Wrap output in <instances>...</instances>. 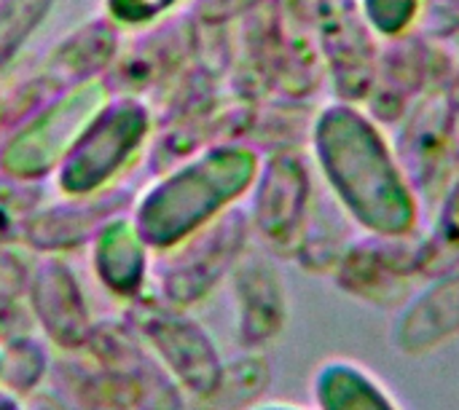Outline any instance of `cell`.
<instances>
[{
	"label": "cell",
	"mask_w": 459,
	"mask_h": 410,
	"mask_svg": "<svg viewBox=\"0 0 459 410\" xmlns=\"http://www.w3.org/2000/svg\"><path fill=\"white\" fill-rule=\"evenodd\" d=\"M317 167L347 215L363 234L414 236L420 196L382 129L355 105H328L315 121Z\"/></svg>",
	"instance_id": "obj_1"
},
{
	"label": "cell",
	"mask_w": 459,
	"mask_h": 410,
	"mask_svg": "<svg viewBox=\"0 0 459 410\" xmlns=\"http://www.w3.org/2000/svg\"><path fill=\"white\" fill-rule=\"evenodd\" d=\"M258 177V156L242 145L204 153L153 185L137 204L132 223L151 250H175L218 220Z\"/></svg>",
	"instance_id": "obj_2"
},
{
	"label": "cell",
	"mask_w": 459,
	"mask_h": 410,
	"mask_svg": "<svg viewBox=\"0 0 459 410\" xmlns=\"http://www.w3.org/2000/svg\"><path fill=\"white\" fill-rule=\"evenodd\" d=\"M132 330L188 395L191 410L215 395L226 360L196 320L172 306H145L132 317Z\"/></svg>",
	"instance_id": "obj_3"
},
{
	"label": "cell",
	"mask_w": 459,
	"mask_h": 410,
	"mask_svg": "<svg viewBox=\"0 0 459 410\" xmlns=\"http://www.w3.org/2000/svg\"><path fill=\"white\" fill-rule=\"evenodd\" d=\"M336 287L374 309H401L422 282L417 269V234L414 236H374L352 239L331 271Z\"/></svg>",
	"instance_id": "obj_4"
},
{
	"label": "cell",
	"mask_w": 459,
	"mask_h": 410,
	"mask_svg": "<svg viewBox=\"0 0 459 410\" xmlns=\"http://www.w3.org/2000/svg\"><path fill=\"white\" fill-rule=\"evenodd\" d=\"M81 352L116 381L132 410H191L188 395L132 328L97 325Z\"/></svg>",
	"instance_id": "obj_5"
},
{
	"label": "cell",
	"mask_w": 459,
	"mask_h": 410,
	"mask_svg": "<svg viewBox=\"0 0 459 410\" xmlns=\"http://www.w3.org/2000/svg\"><path fill=\"white\" fill-rule=\"evenodd\" d=\"M148 118L137 102H116L102 110L62 158L59 185L73 196H86L102 188L140 145Z\"/></svg>",
	"instance_id": "obj_6"
},
{
	"label": "cell",
	"mask_w": 459,
	"mask_h": 410,
	"mask_svg": "<svg viewBox=\"0 0 459 410\" xmlns=\"http://www.w3.org/2000/svg\"><path fill=\"white\" fill-rule=\"evenodd\" d=\"M250 220L239 209L223 212L218 220L186 239L178 261L164 271V298L172 306L202 301L245 255Z\"/></svg>",
	"instance_id": "obj_7"
},
{
	"label": "cell",
	"mask_w": 459,
	"mask_h": 410,
	"mask_svg": "<svg viewBox=\"0 0 459 410\" xmlns=\"http://www.w3.org/2000/svg\"><path fill=\"white\" fill-rule=\"evenodd\" d=\"M105 107V89L89 81L30 121L5 150V169L22 177H35L62 161L89 124Z\"/></svg>",
	"instance_id": "obj_8"
},
{
	"label": "cell",
	"mask_w": 459,
	"mask_h": 410,
	"mask_svg": "<svg viewBox=\"0 0 459 410\" xmlns=\"http://www.w3.org/2000/svg\"><path fill=\"white\" fill-rule=\"evenodd\" d=\"M253 218L258 236L274 252L293 255L312 215V180L307 164L296 156L274 158L255 177Z\"/></svg>",
	"instance_id": "obj_9"
},
{
	"label": "cell",
	"mask_w": 459,
	"mask_h": 410,
	"mask_svg": "<svg viewBox=\"0 0 459 410\" xmlns=\"http://www.w3.org/2000/svg\"><path fill=\"white\" fill-rule=\"evenodd\" d=\"M459 338V269L425 279L395 314L390 341L403 357H425Z\"/></svg>",
	"instance_id": "obj_10"
},
{
	"label": "cell",
	"mask_w": 459,
	"mask_h": 410,
	"mask_svg": "<svg viewBox=\"0 0 459 410\" xmlns=\"http://www.w3.org/2000/svg\"><path fill=\"white\" fill-rule=\"evenodd\" d=\"M237 338L242 349L261 352L288 322V293L282 274L266 258L239 261L234 269Z\"/></svg>",
	"instance_id": "obj_11"
},
{
	"label": "cell",
	"mask_w": 459,
	"mask_h": 410,
	"mask_svg": "<svg viewBox=\"0 0 459 410\" xmlns=\"http://www.w3.org/2000/svg\"><path fill=\"white\" fill-rule=\"evenodd\" d=\"M32 312L46 338L62 352H81L94 328L75 277L59 261L38 269L32 279Z\"/></svg>",
	"instance_id": "obj_12"
},
{
	"label": "cell",
	"mask_w": 459,
	"mask_h": 410,
	"mask_svg": "<svg viewBox=\"0 0 459 410\" xmlns=\"http://www.w3.org/2000/svg\"><path fill=\"white\" fill-rule=\"evenodd\" d=\"M148 244L132 220H110L94 236V271L97 279L118 298L140 295L148 277Z\"/></svg>",
	"instance_id": "obj_13"
},
{
	"label": "cell",
	"mask_w": 459,
	"mask_h": 410,
	"mask_svg": "<svg viewBox=\"0 0 459 410\" xmlns=\"http://www.w3.org/2000/svg\"><path fill=\"white\" fill-rule=\"evenodd\" d=\"M312 406L317 410H403L374 371L344 357L325 360L315 371Z\"/></svg>",
	"instance_id": "obj_14"
},
{
	"label": "cell",
	"mask_w": 459,
	"mask_h": 410,
	"mask_svg": "<svg viewBox=\"0 0 459 410\" xmlns=\"http://www.w3.org/2000/svg\"><path fill=\"white\" fill-rule=\"evenodd\" d=\"M75 410H132L116 381L83 352L51 363L48 381Z\"/></svg>",
	"instance_id": "obj_15"
},
{
	"label": "cell",
	"mask_w": 459,
	"mask_h": 410,
	"mask_svg": "<svg viewBox=\"0 0 459 410\" xmlns=\"http://www.w3.org/2000/svg\"><path fill=\"white\" fill-rule=\"evenodd\" d=\"M417 269L422 282L459 269V175L449 183L428 231L417 234Z\"/></svg>",
	"instance_id": "obj_16"
},
{
	"label": "cell",
	"mask_w": 459,
	"mask_h": 410,
	"mask_svg": "<svg viewBox=\"0 0 459 410\" xmlns=\"http://www.w3.org/2000/svg\"><path fill=\"white\" fill-rule=\"evenodd\" d=\"M269 387H272L269 360L255 349H245V354L223 365V376L215 395L196 410H250L264 403Z\"/></svg>",
	"instance_id": "obj_17"
},
{
	"label": "cell",
	"mask_w": 459,
	"mask_h": 410,
	"mask_svg": "<svg viewBox=\"0 0 459 410\" xmlns=\"http://www.w3.org/2000/svg\"><path fill=\"white\" fill-rule=\"evenodd\" d=\"M51 360L40 341L16 336L0 349V387L13 397L24 400L48 381Z\"/></svg>",
	"instance_id": "obj_18"
},
{
	"label": "cell",
	"mask_w": 459,
	"mask_h": 410,
	"mask_svg": "<svg viewBox=\"0 0 459 410\" xmlns=\"http://www.w3.org/2000/svg\"><path fill=\"white\" fill-rule=\"evenodd\" d=\"M51 0H0V64L27 40L35 24L46 16Z\"/></svg>",
	"instance_id": "obj_19"
},
{
	"label": "cell",
	"mask_w": 459,
	"mask_h": 410,
	"mask_svg": "<svg viewBox=\"0 0 459 410\" xmlns=\"http://www.w3.org/2000/svg\"><path fill=\"white\" fill-rule=\"evenodd\" d=\"M360 3H363V13L368 24L379 35L398 38L414 24L422 0H360Z\"/></svg>",
	"instance_id": "obj_20"
},
{
	"label": "cell",
	"mask_w": 459,
	"mask_h": 410,
	"mask_svg": "<svg viewBox=\"0 0 459 410\" xmlns=\"http://www.w3.org/2000/svg\"><path fill=\"white\" fill-rule=\"evenodd\" d=\"M172 3H178V0H108V8L124 24H140V21L159 16Z\"/></svg>",
	"instance_id": "obj_21"
},
{
	"label": "cell",
	"mask_w": 459,
	"mask_h": 410,
	"mask_svg": "<svg viewBox=\"0 0 459 410\" xmlns=\"http://www.w3.org/2000/svg\"><path fill=\"white\" fill-rule=\"evenodd\" d=\"M22 410H75L51 384H43L22 400Z\"/></svg>",
	"instance_id": "obj_22"
},
{
	"label": "cell",
	"mask_w": 459,
	"mask_h": 410,
	"mask_svg": "<svg viewBox=\"0 0 459 410\" xmlns=\"http://www.w3.org/2000/svg\"><path fill=\"white\" fill-rule=\"evenodd\" d=\"M250 410H317L315 406L312 408H304V406H293V403H258L255 408Z\"/></svg>",
	"instance_id": "obj_23"
},
{
	"label": "cell",
	"mask_w": 459,
	"mask_h": 410,
	"mask_svg": "<svg viewBox=\"0 0 459 410\" xmlns=\"http://www.w3.org/2000/svg\"><path fill=\"white\" fill-rule=\"evenodd\" d=\"M0 410H22V400L0 387Z\"/></svg>",
	"instance_id": "obj_24"
}]
</instances>
